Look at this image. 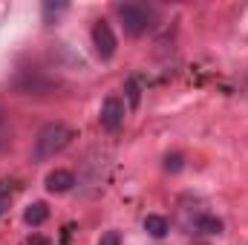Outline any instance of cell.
Here are the masks:
<instances>
[{"label":"cell","mask_w":248,"mask_h":245,"mask_svg":"<svg viewBox=\"0 0 248 245\" xmlns=\"http://www.w3.org/2000/svg\"><path fill=\"white\" fill-rule=\"evenodd\" d=\"M98 245H122V237H119V231H107V234L98 240Z\"/></svg>","instance_id":"12"},{"label":"cell","mask_w":248,"mask_h":245,"mask_svg":"<svg viewBox=\"0 0 248 245\" xmlns=\"http://www.w3.org/2000/svg\"><path fill=\"white\" fill-rule=\"evenodd\" d=\"M29 245H52V243H49L46 237H32V240H29Z\"/></svg>","instance_id":"14"},{"label":"cell","mask_w":248,"mask_h":245,"mask_svg":"<svg viewBox=\"0 0 248 245\" xmlns=\"http://www.w3.org/2000/svg\"><path fill=\"white\" fill-rule=\"evenodd\" d=\"M23 219H26L29 225H44V222L49 219V208H46L44 202H35V205H29V208H26Z\"/></svg>","instance_id":"7"},{"label":"cell","mask_w":248,"mask_h":245,"mask_svg":"<svg viewBox=\"0 0 248 245\" xmlns=\"http://www.w3.org/2000/svg\"><path fill=\"white\" fill-rule=\"evenodd\" d=\"M72 184H75V176H72L69 170H52V173L46 176V190H49V193H66Z\"/></svg>","instance_id":"5"},{"label":"cell","mask_w":248,"mask_h":245,"mask_svg":"<svg viewBox=\"0 0 248 245\" xmlns=\"http://www.w3.org/2000/svg\"><path fill=\"white\" fill-rule=\"evenodd\" d=\"M9 193H0V214H6V208H9Z\"/></svg>","instance_id":"13"},{"label":"cell","mask_w":248,"mask_h":245,"mask_svg":"<svg viewBox=\"0 0 248 245\" xmlns=\"http://www.w3.org/2000/svg\"><path fill=\"white\" fill-rule=\"evenodd\" d=\"M119 17H122V26L127 35H141L150 26V17H147V12L141 6H122Z\"/></svg>","instance_id":"3"},{"label":"cell","mask_w":248,"mask_h":245,"mask_svg":"<svg viewBox=\"0 0 248 245\" xmlns=\"http://www.w3.org/2000/svg\"><path fill=\"white\" fill-rule=\"evenodd\" d=\"M66 9H69L66 3H52V0H46V3H44V20H46V23H52V15L58 17L61 12H66Z\"/></svg>","instance_id":"9"},{"label":"cell","mask_w":248,"mask_h":245,"mask_svg":"<svg viewBox=\"0 0 248 245\" xmlns=\"http://www.w3.org/2000/svg\"><path fill=\"white\" fill-rule=\"evenodd\" d=\"M124 87H127V98H130V107L136 110V107H139V84H136L133 78H127V84H124Z\"/></svg>","instance_id":"10"},{"label":"cell","mask_w":248,"mask_h":245,"mask_svg":"<svg viewBox=\"0 0 248 245\" xmlns=\"http://www.w3.org/2000/svg\"><path fill=\"white\" fill-rule=\"evenodd\" d=\"M196 228H199V231H205V234H219V231H222V222H219L217 216H202Z\"/></svg>","instance_id":"8"},{"label":"cell","mask_w":248,"mask_h":245,"mask_svg":"<svg viewBox=\"0 0 248 245\" xmlns=\"http://www.w3.org/2000/svg\"><path fill=\"white\" fill-rule=\"evenodd\" d=\"M144 231H147L150 237L162 240V237L170 231V225H168V219H165V216H159V214H150V216H144Z\"/></svg>","instance_id":"6"},{"label":"cell","mask_w":248,"mask_h":245,"mask_svg":"<svg viewBox=\"0 0 248 245\" xmlns=\"http://www.w3.org/2000/svg\"><path fill=\"white\" fill-rule=\"evenodd\" d=\"M93 44H95V52H98V58H104V61H110L113 55H116V35H113V29H110V23H104V20H98L95 26H93Z\"/></svg>","instance_id":"2"},{"label":"cell","mask_w":248,"mask_h":245,"mask_svg":"<svg viewBox=\"0 0 248 245\" xmlns=\"http://www.w3.org/2000/svg\"><path fill=\"white\" fill-rule=\"evenodd\" d=\"M165 168H168V170H173V173H179V170H182V156H179V153L168 156V159H165Z\"/></svg>","instance_id":"11"},{"label":"cell","mask_w":248,"mask_h":245,"mask_svg":"<svg viewBox=\"0 0 248 245\" xmlns=\"http://www.w3.org/2000/svg\"><path fill=\"white\" fill-rule=\"evenodd\" d=\"M122 124H124V104L116 95L104 98V104H101V127L110 130V133H116Z\"/></svg>","instance_id":"4"},{"label":"cell","mask_w":248,"mask_h":245,"mask_svg":"<svg viewBox=\"0 0 248 245\" xmlns=\"http://www.w3.org/2000/svg\"><path fill=\"white\" fill-rule=\"evenodd\" d=\"M72 141V130L61 122H52L46 127H41L38 138H35V159L44 162V159H52L55 153H61L63 147Z\"/></svg>","instance_id":"1"}]
</instances>
